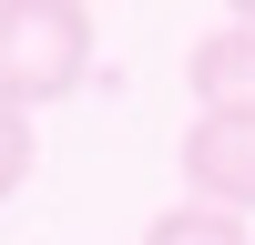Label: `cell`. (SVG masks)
I'll list each match as a JSON object with an SVG mask.
<instances>
[{
  "instance_id": "6da1fadb",
  "label": "cell",
  "mask_w": 255,
  "mask_h": 245,
  "mask_svg": "<svg viewBox=\"0 0 255 245\" xmlns=\"http://www.w3.org/2000/svg\"><path fill=\"white\" fill-rule=\"evenodd\" d=\"M92 41H102V20L82 0H0V102L10 113L72 102L92 72Z\"/></svg>"
},
{
  "instance_id": "7a4b0ae2",
  "label": "cell",
  "mask_w": 255,
  "mask_h": 245,
  "mask_svg": "<svg viewBox=\"0 0 255 245\" xmlns=\"http://www.w3.org/2000/svg\"><path fill=\"white\" fill-rule=\"evenodd\" d=\"M184 184H194V204H215V215H255V122H225V113H194V133H184Z\"/></svg>"
},
{
  "instance_id": "3957f363",
  "label": "cell",
  "mask_w": 255,
  "mask_h": 245,
  "mask_svg": "<svg viewBox=\"0 0 255 245\" xmlns=\"http://www.w3.org/2000/svg\"><path fill=\"white\" fill-rule=\"evenodd\" d=\"M184 82H194V102H204V113L255 122V20H215V31L184 51Z\"/></svg>"
},
{
  "instance_id": "277c9868",
  "label": "cell",
  "mask_w": 255,
  "mask_h": 245,
  "mask_svg": "<svg viewBox=\"0 0 255 245\" xmlns=\"http://www.w3.org/2000/svg\"><path fill=\"white\" fill-rule=\"evenodd\" d=\"M143 245H245V225L215 215V204H174V215L143 225Z\"/></svg>"
},
{
  "instance_id": "5b68a950",
  "label": "cell",
  "mask_w": 255,
  "mask_h": 245,
  "mask_svg": "<svg viewBox=\"0 0 255 245\" xmlns=\"http://www.w3.org/2000/svg\"><path fill=\"white\" fill-rule=\"evenodd\" d=\"M31 163H41V133H31V113H10V102H0V204L31 184Z\"/></svg>"
}]
</instances>
